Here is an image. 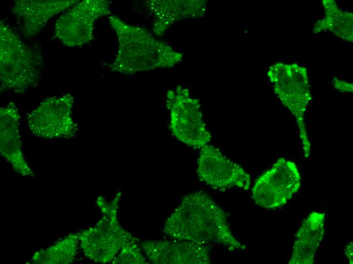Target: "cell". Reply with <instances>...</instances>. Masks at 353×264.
<instances>
[{
	"label": "cell",
	"instance_id": "5bb4252c",
	"mask_svg": "<svg viewBox=\"0 0 353 264\" xmlns=\"http://www.w3.org/2000/svg\"><path fill=\"white\" fill-rule=\"evenodd\" d=\"M146 4L155 18L153 32L161 37L175 22L203 16L207 3L204 0H150Z\"/></svg>",
	"mask_w": 353,
	"mask_h": 264
},
{
	"label": "cell",
	"instance_id": "8fae6325",
	"mask_svg": "<svg viewBox=\"0 0 353 264\" xmlns=\"http://www.w3.org/2000/svg\"><path fill=\"white\" fill-rule=\"evenodd\" d=\"M141 248L148 259L156 264H208L209 248L206 245L173 239L147 240Z\"/></svg>",
	"mask_w": 353,
	"mask_h": 264
},
{
	"label": "cell",
	"instance_id": "7a4b0ae2",
	"mask_svg": "<svg viewBox=\"0 0 353 264\" xmlns=\"http://www.w3.org/2000/svg\"><path fill=\"white\" fill-rule=\"evenodd\" d=\"M109 21L118 43L115 57L109 65L111 71L133 74L171 68L182 60V53L146 29L129 24L115 15L109 16Z\"/></svg>",
	"mask_w": 353,
	"mask_h": 264
},
{
	"label": "cell",
	"instance_id": "9c48e42d",
	"mask_svg": "<svg viewBox=\"0 0 353 264\" xmlns=\"http://www.w3.org/2000/svg\"><path fill=\"white\" fill-rule=\"evenodd\" d=\"M300 179L295 163L280 158L257 179L252 189V198L263 208H279L298 190Z\"/></svg>",
	"mask_w": 353,
	"mask_h": 264
},
{
	"label": "cell",
	"instance_id": "52a82bcc",
	"mask_svg": "<svg viewBox=\"0 0 353 264\" xmlns=\"http://www.w3.org/2000/svg\"><path fill=\"white\" fill-rule=\"evenodd\" d=\"M74 103L69 93L45 99L27 115L29 129L36 136L47 140L75 136L78 124L72 116Z\"/></svg>",
	"mask_w": 353,
	"mask_h": 264
},
{
	"label": "cell",
	"instance_id": "8992f818",
	"mask_svg": "<svg viewBox=\"0 0 353 264\" xmlns=\"http://www.w3.org/2000/svg\"><path fill=\"white\" fill-rule=\"evenodd\" d=\"M167 96L170 111V128L174 136L195 149L207 145L211 135L203 120L199 101L181 86L175 92L169 91Z\"/></svg>",
	"mask_w": 353,
	"mask_h": 264
},
{
	"label": "cell",
	"instance_id": "30bf717a",
	"mask_svg": "<svg viewBox=\"0 0 353 264\" xmlns=\"http://www.w3.org/2000/svg\"><path fill=\"white\" fill-rule=\"evenodd\" d=\"M197 172L200 180L216 190L232 187L248 190L250 186V175L218 148L208 144L201 149Z\"/></svg>",
	"mask_w": 353,
	"mask_h": 264
},
{
	"label": "cell",
	"instance_id": "e0dca14e",
	"mask_svg": "<svg viewBox=\"0 0 353 264\" xmlns=\"http://www.w3.org/2000/svg\"><path fill=\"white\" fill-rule=\"evenodd\" d=\"M326 17L315 25L318 31L327 29L342 39L352 41V14L338 9L333 1H323Z\"/></svg>",
	"mask_w": 353,
	"mask_h": 264
},
{
	"label": "cell",
	"instance_id": "9a60e30c",
	"mask_svg": "<svg viewBox=\"0 0 353 264\" xmlns=\"http://www.w3.org/2000/svg\"><path fill=\"white\" fill-rule=\"evenodd\" d=\"M325 214L311 212L299 228L289 264H312L324 234Z\"/></svg>",
	"mask_w": 353,
	"mask_h": 264
},
{
	"label": "cell",
	"instance_id": "4fadbf2b",
	"mask_svg": "<svg viewBox=\"0 0 353 264\" xmlns=\"http://www.w3.org/2000/svg\"><path fill=\"white\" fill-rule=\"evenodd\" d=\"M20 116L15 104L10 102L0 109V152L15 172L33 176L22 149L19 130Z\"/></svg>",
	"mask_w": 353,
	"mask_h": 264
},
{
	"label": "cell",
	"instance_id": "ba28073f",
	"mask_svg": "<svg viewBox=\"0 0 353 264\" xmlns=\"http://www.w3.org/2000/svg\"><path fill=\"white\" fill-rule=\"evenodd\" d=\"M111 13L107 1H79L57 19L54 36L66 46L81 47L93 39L96 20Z\"/></svg>",
	"mask_w": 353,
	"mask_h": 264
},
{
	"label": "cell",
	"instance_id": "2e32d148",
	"mask_svg": "<svg viewBox=\"0 0 353 264\" xmlns=\"http://www.w3.org/2000/svg\"><path fill=\"white\" fill-rule=\"evenodd\" d=\"M79 233L70 234L46 249L37 251L32 258L36 264H69L77 254Z\"/></svg>",
	"mask_w": 353,
	"mask_h": 264
},
{
	"label": "cell",
	"instance_id": "ac0fdd59",
	"mask_svg": "<svg viewBox=\"0 0 353 264\" xmlns=\"http://www.w3.org/2000/svg\"><path fill=\"white\" fill-rule=\"evenodd\" d=\"M334 80L337 82L338 83L336 82H334V87H335L336 88H337L338 90L341 91L342 88L343 87V91H347V92H350L352 91V84L344 82L342 81L338 80L335 78H334Z\"/></svg>",
	"mask_w": 353,
	"mask_h": 264
},
{
	"label": "cell",
	"instance_id": "6da1fadb",
	"mask_svg": "<svg viewBox=\"0 0 353 264\" xmlns=\"http://www.w3.org/2000/svg\"><path fill=\"white\" fill-rule=\"evenodd\" d=\"M163 230L173 239L201 245L221 244L231 250L245 248L232 234L222 209L200 191L184 196L167 219Z\"/></svg>",
	"mask_w": 353,
	"mask_h": 264
},
{
	"label": "cell",
	"instance_id": "d6986e66",
	"mask_svg": "<svg viewBox=\"0 0 353 264\" xmlns=\"http://www.w3.org/2000/svg\"><path fill=\"white\" fill-rule=\"evenodd\" d=\"M345 253L349 263H352V243L348 244L345 250Z\"/></svg>",
	"mask_w": 353,
	"mask_h": 264
},
{
	"label": "cell",
	"instance_id": "3957f363",
	"mask_svg": "<svg viewBox=\"0 0 353 264\" xmlns=\"http://www.w3.org/2000/svg\"><path fill=\"white\" fill-rule=\"evenodd\" d=\"M45 61L41 51L26 45L9 26L0 22V90L23 94L36 86Z\"/></svg>",
	"mask_w": 353,
	"mask_h": 264
},
{
	"label": "cell",
	"instance_id": "7c38bea8",
	"mask_svg": "<svg viewBox=\"0 0 353 264\" xmlns=\"http://www.w3.org/2000/svg\"><path fill=\"white\" fill-rule=\"evenodd\" d=\"M80 1L17 0L12 8L23 36L28 39L38 35L50 19Z\"/></svg>",
	"mask_w": 353,
	"mask_h": 264
},
{
	"label": "cell",
	"instance_id": "277c9868",
	"mask_svg": "<svg viewBox=\"0 0 353 264\" xmlns=\"http://www.w3.org/2000/svg\"><path fill=\"white\" fill-rule=\"evenodd\" d=\"M121 195L119 192L111 202L99 196L96 204L103 216L94 226L79 233L80 246L84 254L96 262H112L121 250L137 244L135 239L122 228L118 220Z\"/></svg>",
	"mask_w": 353,
	"mask_h": 264
},
{
	"label": "cell",
	"instance_id": "5b68a950",
	"mask_svg": "<svg viewBox=\"0 0 353 264\" xmlns=\"http://www.w3.org/2000/svg\"><path fill=\"white\" fill-rule=\"evenodd\" d=\"M275 93L294 116L302 144L304 155H310L311 144L307 133L305 113L311 100L306 70L297 64L277 62L267 73Z\"/></svg>",
	"mask_w": 353,
	"mask_h": 264
}]
</instances>
